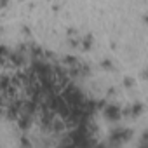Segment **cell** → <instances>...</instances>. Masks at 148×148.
I'll use <instances>...</instances> for the list:
<instances>
[{
  "mask_svg": "<svg viewBox=\"0 0 148 148\" xmlns=\"http://www.w3.org/2000/svg\"><path fill=\"white\" fill-rule=\"evenodd\" d=\"M132 131L131 129H113L110 132V145H122L127 139H131Z\"/></svg>",
  "mask_w": 148,
  "mask_h": 148,
  "instance_id": "6da1fadb",
  "label": "cell"
},
{
  "mask_svg": "<svg viewBox=\"0 0 148 148\" xmlns=\"http://www.w3.org/2000/svg\"><path fill=\"white\" fill-rule=\"evenodd\" d=\"M7 2H9V0H2V7H4V9L7 7Z\"/></svg>",
  "mask_w": 148,
  "mask_h": 148,
  "instance_id": "9c48e42d",
  "label": "cell"
},
{
  "mask_svg": "<svg viewBox=\"0 0 148 148\" xmlns=\"http://www.w3.org/2000/svg\"><path fill=\"white\" fill-rule=\"evenodd\" d=\"M143 79H145V80H148V68L143 71Z\"/></svg>",
  "mask_w": 148,
  "mask_h": 148,
  "instance_id": "ba28073f",
  "label": "cell"
},
{
  "mask_svg": "<svg viewBox=\"0 0 148 148\" xmlns=\"http://www.w3.org/2000/svg\"><path fill=\"white\" fill-rule=\"evenodd\" d=\"M143 110H145V105H143V103H134V105H132V108H131V115H132V117H136V115H139Z\"/></svg>",
  "mask_w": 148,
  "mask_h": 148,
  "instance_id": "277c9868",
  "label": "cell"
},
{
  "mask_svg": "<svg viewBox=\"0 0 148 148\" xmlns=\"http://www.w3.org/2000/svg\"><path fill=\"white\" fill-rule=\"evenodd\" d=\"M91 44H92V37H91V35H87V37L82 40V45H84V49H89V47H91Z\"/></svg>",
  "mask_w": 148,
  "mask_h": 148,
  "instance_id": "5b68a950",
  "label": "cell"
},
{
  "mask_svg": "<svg viewBox=\"0 0 148 148\" xmlns=\"http://www.w3.org/2000/svg\"><path fill=\"white\" fill-rule=\"evenodd\" d=\"M101 66H103L105 70H113V64H112V61H108V59H105V61L101 63Z\"/></svg>",
  "mask_w": 148,
  "mask_h": 148,
  "instance_id": "52a82bcc",
  "label": "cell"
},
{
  "mask_svg": "<svg viewBox=\"0 0 148 148\" xmlns=\"http://www.w3.org/2000/svg\"><path fill=\"white\" fill-rule=\"evenodd\" d=\"M30 124H32V113H25L23 117L18 119V125H19L23 131H26V129L30 127Z\"/></svg>",
  "mask_w": 148,
  "mask_h": 148,
  "instance_id": "3957f363",
  "label": "cell"
},
{
  "mask_svg": "<svg viewBox=\"0 0 148 148\" xmlns=\"http://www.w3.org/2000/svg\"><path fill=\"white\" fill-rule=\"evenodd\" d=\"M103 115L112 122H119L120 117H122V110L119 108V105H108V106H105Z\"/></svg>",
  "mask_w": 148,
  "mask_h": 148,
  "instance_id": "7a4b0ae2",
  "label": "cell"
},
{
  "mask_svg": "<svg viewBox=\"0 0 148 148\" xmlns=\"http://www.w3.org/2000/svg\"><path fill=\"white\" fill-rule=\"evenodd\" d=\"M124 86H125V87H132V86H134V79H132V77H125V79H124Z\"/></svg>",
  "mask_w": 148,
  "mask_h": 148,
  "instance_id": "8992f818",
  "label": "cell"
}]
</instances>
